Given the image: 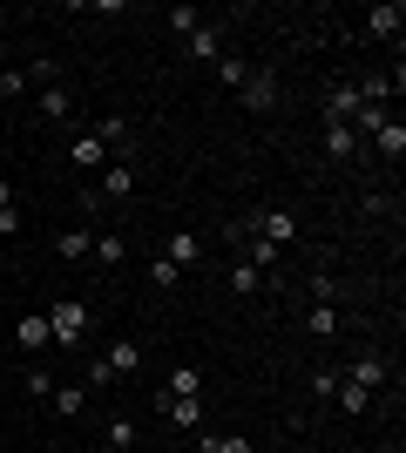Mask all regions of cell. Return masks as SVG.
Listing matches in <instances>:
<instances>
[{"mask_svg":"<svg viewBox=\"0 0 406 453\" xmlns=\"http://www.w3.org/2000/svg\"><path fill=\"white\" fill-rule=\"evenodd\" d=\"M237 95H244V109H251V115H271V109H278V75H271V68H251Z\"/></svg>","mask_w":406,"mask_h":453,"instance_id":"obj_3","label":"cell"},{"mask_svg":"<svg viewBox=\"0 0 406 453\" xmlns=\"http://www.w3.org/2000/svg\"><path fill=\"white\" fill-rule=\"evenodd\" d=\"M379 453H400V447H379Z\"/></svg>","mask_w":406,"mask_h":453,"instance_id":"obj_34","label":"cell"},{"mask_svg":"<svg viewBox=\"0 0 406 453\" xmlns=\"http://www.w3.org/2000/svg\"><path fill=\"white\" fill-rule=\"evenodd\" d=\"M257 278H264L257 265H231V291H257Z\"/></svg>","mask_w":406,"mask_h":453,"instance_id":"obj_29","label":"cell"},{"mask_svg":"<svg viewBox=\"0 0 406 453\" xmlns=\"http://www.w3.org/2000/svg\"><path fill=\"white\" fill-rule=\"evenodd\" d=\"M41 319H48V339H55V345H81V339H88V325H96V311H88L81 298H61L55 311H41Z\"/></svg>","mask_w":406,"mask_h":453,"instance_id":"obj_1","label":"cell"},{"mask_svg":"<svg viewBox=\"0 0 406 453\" xmlns=\"http://www.w3.org/2000/svg\"><path fill=\"white\" fill-rule=\"evenodd\" d=\"M88 257H96L102 271H116L122 257H129V237H102V230H96V250H88Z\"/></svg>","mask_w":406,"mask_h":453,"instance_id":"obj_17","label":"cell"},{"mask_svg":"<svg viewBox=\"0 0 406 453\" xmlns=\"http://www.w3.org/2000/svg\"><path fill=\"white\" fill-rule=\"evenodd\" d=\"M196 453H257L244 434H196Z\"/></svg>","mask_w":406,"mask_h":453,"instance_id":"obj_15","label":"cell"},{"mask_svg":"<svg viewBox=\"0 0 406 453\" xmlns=\"http://www.w3.org/2000/svg\"><path fill=\"white\" fill-rule=\"evenodd\" d=\"M129 189H135V170H129V163H109V170H102V183H96V196L109 203V196H129Z\"/></svg>","mask_w":406,"mask_h":453,"instance_id":"obj_11","label":"cell"},{"mask_svg":"<svg viewBox=\"0 0 406 453\" xmlns=\"http://www.w3.org/2000/svg\"><path fill=\"white\" fill-rule=\"evenodd\" d=\"M305 332H311V339H332V332H339V311H332V304H311Z\"/></svg>","mask_w":406,"mask_h":453,"instance_id":"obj_24","label":"cell"},{"mask_svg":"<svg viewBox=\"0 0 406 453\" xmlns=\"http://www.w3.org/2000/svg\"><path fill=\"white\" fill-rule=\"evenodd\" d=\"M0 210H14V189H7V183H0Z\"/></svg>","mask_w":406,"mask_h":453,"instance_id":"obj_33","label":"cell"},{"mask_svg":"<svg viewBox=\"0 0 406 453\" xmlns=\"http://www.w3.org/2000/svg\"><path fill=\"white\" fill-rule=\"evenodd\" d=\"M400 20H406L400 0H393V7H372V14H366V41H393V35H400Z\"/></svg>","mask_w":406,"mask_h":453,"instance_id":"obj_9","label":"cell"},{"mask_svg":"<svg viewBox=\"0 0 406 453\" xmlns=\"http://www.w3.org/2000/svg\"><path fill=\"white\" fill-rule=\"evenodd\" d=\"M352 115H359V88H352V81H339V88L326 95V122H346V129H352Z\"/></svg>","mask_w":406,"mask_h":453,"instance_id":"obj_8","label":"cell"},{"mask_svg":"<svg viewBox=\"0 0 406 453\" xmlns=\"http://www.w3.org/2000/svg\"><path fill=\"white\" fill-rule=\"evenodd\" d=\"M305 291H311V304H332V298H339V284H332V278H326V271H318V278H311V284H305Z\"/></svg>","mask_w":406,"mask_h":453,"instance_id":"obj_30","label":"cell"},{"mask_svg":"<svg viewBox=\"0 0 406 453\" xmlns=\"http://www.w3.org/2000/svg\"><path fill=\"white\" fill-rule=\"evenodd\" d=\"M393 115H387V102H359V115H352V129H366V135H379Z\"/></svg>","mask_w":406,"mask_h":453,"instance_id":"obj_22","label":"cell"},{"mask_svg":"<svg viewBox=\"0 0 406 453\" xmlns=\"http://www.w3.org/2000/svg\"><path fill=\"white\" fill-rule=\"evenodd\" d=\"M332 393H339V406H346V413H372V393H366V386H352V379H339Z\"/></svg>","mask_w":406,"mask_h":453,"instance_id":"obj_23","label":"cell"},{"mask_svg":"<svg viewBox=\"0 0 406 453\" xmlns=\"http://www.w3.org/2000/svg\"><path fill=\"white\" fill-rule=\"evenodd\" d=\"M34 88V75H27V68H7V75H0V95H7V102H14V95H27Z\"/></svg>","mask_w":406,"mask_h":453,"instance_id":"obj_27","label":"cell"},{"mask_svg":"<svg viewBox=\"0 0 406 453\" xmlns=\"http://www.w3.org/2000/svg\"><path fill=\"white\" fill-rule=\"evenodd\" d=\"M257 237H264V244H291V237H298V217H291V210H257Z\"/></svg>","mask_w":406,"mask_h":453,"instance_id":"obj_4","label":"cell"},{"mask_svg":"<svg viewBox=\"0 0 406 453\" xmlns=\"http://www.w3.org/2000/svg\"><path fill=\"white\" fill-rule=\"evenodd\" d=\"M102 365H109V372H135V365H142V345H129V339H122V345H109V352H102Z\"/></svg>","mask_w":406,"mask_h":453,"instance_id":"obj_18","label":"cell"},{"mask_svg":"<svg viewBox=\"0 0 406 453\" xmlns=\"http://www.w3.org/2000/svg\"><path fill=\"white\" fill-rule=\"evenodd\" d=\"M41 115H48V122H61V115H75V95L61 88V81H48V88H41Z\"/></svg>","mask_w":406,"mask_h":453,"instance_id":"obj_16","label":"cell"},{"mask_svg":"<svg viewBox=\"0 0 406 453\" xmlns=\"http://www.w3.org/2000/svg\"><path fill=\"white\" fill-rule=\"evenodd\" d=\"M156 413L170 419L176 434H203V399H176V393H163V399H156Z\"/></svg>","mask_w":406,"mask_h":453,"instance_id":"obj_2","label":"cell"},{"mask_svg":"<svg viewBox=\"0 0 406 453\" xmlns=\"http://www.w3.org/2000/svg\"><path fill=\"white\" fill-rule=\"evenodd\" d=\"M48 406H55L61 419H81V413H88V393H81V386H55V393H48Z\"/></svg>","mask_w":406,"mask_h":453,"instance_id":"obj_13","label":"cell"},{"mask_svg":"<svg viewBox=\"0 0 406 453\" xmlns=\"http://www.w3.org/2000/svg\"><path fill=\"white\" fill-rule=\"evenodd\" d=\"M68 163H75V170H102V163H109L102 135H96V129H88V135H75V142H68Z\"/></svg>","mask_w":406,"mask_h":453,"instance_id":"obj_5","label":"cell"},{"mask_svg":"<svg viewBox=\"0 0 406 453\" xmlns=\"http://www.w3.org/2000/svg\"><path fill=\"white\" fill-rule=\"evenodd\" d=\"M190 61H224V35H217L211 20H203V27L190 35Z\"/></svg>","mask_w":406,"mask_h":453,"instance_id":"obj_14","label":"cell"},{"mask_svg":"<svg viewBox=\"0 0 406 453\" xmlns=\"http://www.w3.org/2000/svg\"><path fill=\"white\" fill-rule=\"evenodd\" d=\"M14 339L27 345V352H48V345H55V339H48V319H41V311H27V319L14 325Z\"/></svg>","mask_w":406,"mask_h":453,"instance_id":"obj_12","label":"cell"},{"mask_svg":"<svg viewBox=\"0 0 406 453\" xmlns=\"http://www.w3.org/2000/svg\"><path fill=\"white\" fill-rule=\"evenodd\" d=\"M346 379H352V386H366V393H379V386H387V359H379V352H359Z\"/></svg>","mask_w":406,"mask_h":453,"instance_id":"obj_6","label":"cell"},{"mask_svg":"<svg viewBox=\"0 0 406 453\" xmlns=\"http://www.w3.org/2000/svg\"><path fill=\"white\" fill-rule=\"evenodd\" d=\"M109 447H122V453L135 447V419H129V413H116V419H109Z\"/></svg>","mask_w":406,"mask_h":453,"instance_id":"obj_26","label":"cell"},{"mask_svg":"<svg viewBox=\"0 0 406 453\" xmlns=\"http://www.w3.org/2000/svg\"><path fill=\"white\" fill-rule=\"evenodd\" d=\"M149 284H156V291H170V284H176V265H170V257H156V265H149Z\"/></svg>","mask_w":406,"mask_h":453,"instance_id":"obj_31","label":"cell"},{"mask_svg":"<svg viewBox=\"0 0 406 453\" xmlns=\"http://www.w3.org/2000/svg\"><path fill=\"white\" fill-rule=\"evenodd\" d=\"M170 20H176V35H196V27H203V14H196V7H176Z\"/></svg>","mask_w":406,"mask_h":453,"instance_id":"obj_32","label":"cell"},{"mask_svg":"<svg viewBox=\"0 0 406 453\" xmlns=\"http://www.w3.org/2000/svg\"><path fill=\"white\" fill-rule=\"evenodd\" d=\"M326 156H332V163H352V156H359V129H346V122H326Z\"/></svg>","mask_w":406,"mask_h":453,"instance_id":"obj_7","label":"cell"},{"mask_svg":"<svg viewBox=\"0 0 406 453\" xmlns=\"http://www.w3.org/2000/svg\"><path fill=\"white\" fill-rule=\"evenodd\" d=\"M55 250L68 257V265H81V257L96 250V230H68V237H55Z\"/></svg>","mask_w":406,"mask_h":453,"instance_id":"obj_19","label":"cell"},{"mask_svg":"<svg viewBox=\"0 0 406 453\" xmlns=\"http://www.w3.org/2000/svg\"><path fill=\"white\" fill-rule=\"evenodd\" d=\"M217 75H224V88H244V75H251V61H244V55H224V61H217Z\"/></svg>","mask_w":406,"mask_h":453,"instance_id":"obj_25","label":"cell"},{"mask_svg":"<svg viewBox=\"0 0 406 453\" xmlns=\"http://www.w3.org/2000/svg\"><path fill=\"white\" fill-rule=\"evenodd\" d=\"M163 257H170V265H176V271H190V265H196V257H203V237H190V230H176L170 244H163Z\"/></svg>","mask_w":406,"mask_h":453,"instance_id":"obj_10","label":"cell"},{"mask_svg":"<svg viewBox=\"0 0 406 453\" xmlns=\"http://www.w3.org/2000/svg\"><path fill=\"white\" fill-rule=\"evenodd\" d=\"M244 244H251V257H244V265H257V271L278 265V244H264V237H244Z\"/></svg>","mask_w":406,"mask_h":453,"instance_id":"obj_28","label":"cell"},{"mask_svg":"<svg viewBox=\"0 0 406 453\" xmlns=\"http://www.w3.org/2000/svg\"><path fill=\"white\" fill-rule=\"evenodd\" d=\"M372 150L387 156V163H400V156H406V129H400V122H387V129L372 135Z\"/></svg>","mask_w":406,"mask_h":453,"instance_id":"obj_21","label":"cell"},{"mask_svg":"<svg viewBox=\"0 0 406 453\" xmlns=\"http://www.w3.org/2000/svg\"><path fill=\"white\" fill-rule=\"evenodd\" d=\"M163 393H176V399H196V393H203V372H196V365H176Z\"/></svg>","mask_w":406,"mask_h":453,"instance_id":"obj_20","label":"cell"}]
</instances>
